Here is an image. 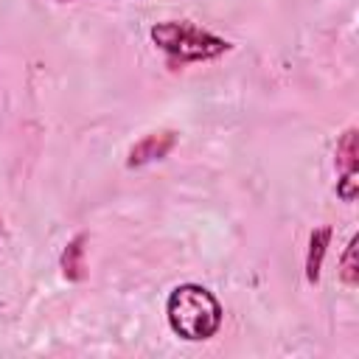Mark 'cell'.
Listing matches in <instances>:
<instances>
[{
	"instance_id": "6da1fadb",
	"label": "cell",
	"mask_w": 359,
	"mask_h": 359,
	"mask_svg": "<svg viewBox=\"0 0 359 359\" xmlns=\"http://www.w3.org/2000/svg\"><path fill=\"white\" fill-rule=\"evenodd\" d=\"M168 325L177 337L202 342L210 339L222 325V303L216 294L199 283H182L168 294L165 303Z\"/></svg>"
},
{
	"instance_id": "30bf717a",
	"label": "cell",
	"mask_w": 359,
	"mask_h": 359,
	"mask_svg": "<svg viewBox=\"0 0 359 359\" xmlns=\"http://www.w3.org/2000/svg\"><path fill=\"white\" fill-rule=\"evenodd\" d=\"M0 224H3V222H0Z\"/></svg>"
},
{
	"instance_id": "52a82bcc",
	"label": "cell",
	"mask_w": 359,
	"mask_h": 359,
	"mask_svg": "<svg viewBox=\"0 0 359 359\" xmlns=\"http://www.w3.org/2000/svg\"><path fill=\"white\" fill-rule=\"evenodd\" d=\"M356 244H359V238H356V236H351V241H348V247H345V252H342V266H339V278H342V283H345V286H351V289L359 283Z\"/></svg>"
},
{
	"instance_id": "8992f818",
	"label": "cell",
	"mask_w": 359,
	"mask_h": 359,
	"mask_svg": "<svg viewBox=\"0 0 359 359\" xmlns=\"http://www.w3.org/2000/svg\"><path fill=\"white\" fill-rule=\"evenodd\" d=\"M359 149H356V126H348L337 143V168L339 174H359Z\"/></svg>"
},
{
	"instance_id": "5b68a950",
	"label": "cell",
	"mask_w": 359,
	"mask_h": 359,
	"mask_svg": "<svg viewBox=\"0 0 359 359\" xmlns=\"http://www.w3.org/2000/svg\"><path fill=\"white\" fill-rule=\"evenodd\" d=\"M328 241H331V227H317L309 236V250H306V280L309 283L320 280V269H323V258L328 252Z\"/></svg>"
},
{
	"instance_id": "277c9868",
	"label": "cell",
	"mask_w": 359,
	"mask_h": 359,
	"mask_svg": "<svg viewBox=\"0 0 359 359\" xmlns=\"http://www.w3.org/2000/svg\"><path fill=\"white\" fill-rule=\"evenodd\" d=\"M87 233H79L67 241L59 264H62V272L67 280H84L87 278V264H84V252H87Z\"/></svg>"
},
{
	"instance_id": "7a4b0ae2",
	"label": "cell",
	"mask_w": 359,
	"mask_h": 359,
	"mask_svg": "<svg viewBox=\"0 0 359 359\" xmlns=\"http://www.w3.org/2000/svg\"><path fill=\"white\" fill-rule=\"evenodd\" d=\"M151 42L165 53L168 65H191V62H210L230 50V42L188 22V20H165L157 22L151 31Z\"/></svg>"
},
{
	"instance_id": "3957f363",
	"label": "cell",
	"mask_w": 359,
	"mask_h": 359,
	"mask_svg": "<svg viewBox=\"0 0 359 359\" xmlns=\"http://www.w3.org/2000/svg\"><path fill=\"white\" fill-rule=\"evenodd\" d=\"M177 146V132L174 129H160V132H151L146 135L143 140H137L132 149H129V157H126V165L129 168H140V165H149L154 160H163L168 157V151Z\"/></svg>"
},
{
	"instance_id": "9c48e42d",
	"label": "cell",
	"mask_w": 359,
	"mask_h": 359,
	"mask_svg": "<svg viewBox=\"0 0 359 359\" xmlns=\"http://www.w3.org/2000/svg\"><path fill=\"white\" fill-rule=\"evenodd\" d=\"M59 3H70V0H59Z\"/></svg>"
},
{
	"instance_id": "ba28073f",
	"label": "cell",
	"mask_w": 359,
	"mask_h": 359,
	"mask_svg": "<svg viewBox=\"0 0 359 359\" xmlns=\"http://www.w3.org/2000/svg\"><path fill=\"white\" fill-rule=\"evenodd\" d=\"M356 177L359 174H339V180H337V196L342 202H353L356 199V188H359V180Z\"/></svg>"
}]
</instances>
